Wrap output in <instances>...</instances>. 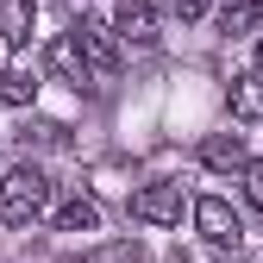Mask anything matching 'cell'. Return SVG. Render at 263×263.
Instances as JSON below:
<instances>
[{"mask_svg": "<svg viewBox=\"0 0 263 263\" xmlns=\"http://www.w3.org/2000/svg\"><path fill=\"white\" fill-rule=\"evenodd\" d=\"M201 163H207V170H245V138H238V132H213V138L201 144Z\"/></svg>", "mask_w": 263, "mask_h": 263, "instance_id": "cell-6", "label": "cell"}, {"mask_svg": "<svg viewBox=\"0 0 263 263\" xmlns=\"http://www.w3.org/2000/svg\"><path fill=\"white\" fill-rule=\"evenodd\" d=\"M69 44H76V57H82L88 82H113V76H119V44H113V31H107V25L76 19V25H69Z\"/></svg>", "mask_w": 263, "mask_h": 263, "instance_id": "cell-2", "label": "cell"}, {"mask_svg": "<svg viewBox=\"0 0 263 263\" xmlns=\"http://www.w3.org/2000/svg\"><path fill=\"white\" fill-rule=\"evenodd\" d=\"M44 63H50V69L69 82V88H82V82H88V69H82V57H76V44H69V38H63V44H50V57H44Z\"/></svg>", "mask_w": 263, "mask_h": 263, "instance_id": "cell-12", "label": "cell"}, {"mask_svg": "<svg viewBox=\"0 0 263 263\" xmlns=\"http://www.w3.org/2000/svg\"><path fill=\"white\" fill-rule=\"evenodd\" d=\"M132 219L144 226H176L182 219V182H144L132 194Z\"/></svg>", "mask_w": 263, "mask_h": 263, "instance_id": "cell-4", "label": "cell"}, {"mask_svg": "<svg viewBox=\"0 0 263 263\" xmlns=\"http://www.w3.org/2000/svg\"><path fill=\"white\" fill-rule=\"evenodd\" d=\"M194 226H201V238L219 245V251L245 245V219L232 213V201H219V194H201V201H194Z\"/></svg>", "mask_w": 263, "mask_h": 263, "instance_id": "cell-3", "label": "cell"}, {"mask_svg": "<svg viewBox=\"0 0 263 263\" xmlns=\"http://www.w3.org/2000/svg\"><path fill=\"white\" fill-rule=\"evenodd\" d=\"M31 19H38L31 0H0V38H7V44H25L31 38Z\"/></svg>", "mask_w": 263, "mask_h": 263, "instance_id": "cell-9", "label": "cell"}, {"mask_svg": "<svg viewBox=\"0 0 263 263\" xmlns=\"http://www.w3.org/2000/svg\"><path fill=\"white\" fill-rule=\"evenodd\" d=\"M238 176H245V194H251V201L263 207V163H245V170H238Z\"/></svg>", "mask_w": 263, "mask_h": 263, "instance_id": "cell-14", "label": "cell"}, {"mask_svg": "<svg viewBox=\"0 0 263 263\" xmlns=\"http://www.w3.org/2000/svg\"><path fill=\"white\" fill-rule=\"evenodd\" d=\"M257 76H263V44H257Z\"/></svg>", "mask_w": 263, "mask_h": 263, "instance_id": "cell-16", "label": "cell"}, {"mask_svg": "<svg viewBox=\"0 0 263 263\" xmlns=\"http://www.w3.org/2000/svg\"><path fill=\"white\" fill-rule=\"evenodd\" d=\"M232 119H263V76L251 69V76H232Z\"/></svg>", "mask_w": 263, "mask_h": 263, "instance_id": "cell-7", "label": "cell"}, {"mask_svg": "<svg viewBox=\"0 0 263 263\" xmlns=\"http://www.w3.org/2000/svg\"><path fill=\"white\" fill-rule=\"evenodd\" d=\"M101 226V207L88 201V194H69V201L57 207V232H94Z\"/></svg>", "mask_w": 263, "mask_h": 263, "instance_id": "cell-10", "label": "cell"}, {"mask_svg": "<svg viewBox=\"0 0 263 263\" xmlns=\"http://www.w3.org/2000/svg\"><path fill=\"white\" fill-rule=\"evenodd\" d=\"M113 31L125 44H157V0H113Z\"/></svg>", "mask_w": 263, "mask_h": 263, "instance_id": "cell-5", "label": "cell"}, {"mask_svg": "<svg viewBox=\"0 0 263 263\" xmlns=\"http://www.w3.org/2000/svg\"><path fill=\"white\" fill-rule=\"evenodd\" d=\"M44 213H50V176L38 163H19L0 176V226H31Z\"/></svg>", "mask_w": 263, "mask_h": 263, "instance_id": "cell-1", "label": "cell"}, {"mask_svg": "<svg viewBox=\"0 0 263 263\" xmlns=\"http://www.w3.org/2000/svg\"><path fill=\"white\" fill-rule=\"evenodd\" d=\"M31 94H38V69L13 63V69L0 76V101H7V107H31Z\"/></svg>", "mask_w": 263, "mask_h": 263, "instance_id": "cell-11", "label": "cell"}, {"mask_svg": "<svg viewBox=\"0 0 263 263\" xmlns=\"http://www.w3.org/2000/svg\"><path fill=\"white\" fill-rule=\"evenodd\" d=\"M257 25H263V0H226V13H219L226 38H251Z\"/></svg>", "mask_w": 263, "mask_h": 263, "instance_id": "cell-8", "label": "cell"}, {"mask_svg": "<svg viewBox=\"0 0 263 263\" xmlns=\"http://www.w3.org/2000/svg\"><path fill=\"white\" fill-rule=\"evenodd\" d=\"M82 263H144V251H138V245H125V238H119V245H101V251H88Z\"/></svg>", "mask_w": 263, "mask_h": 263, "instance_id": "cell-13", "label": "cell"}, {"mask_svg": "<svg viewBox=\"0 0 263 263\" xmlns=\"http://www.w3.org/2000/svg\"><path fill=\"white\" fill-rule=\"evenodd\" d=\"M170 7L182 13V25H194V19H201V13H207V0H170Z\"/></svg>", "mask_w": 263, "mask_h": 263, "instance_id": "cell-15", "label": "cell"}]
</instances>
